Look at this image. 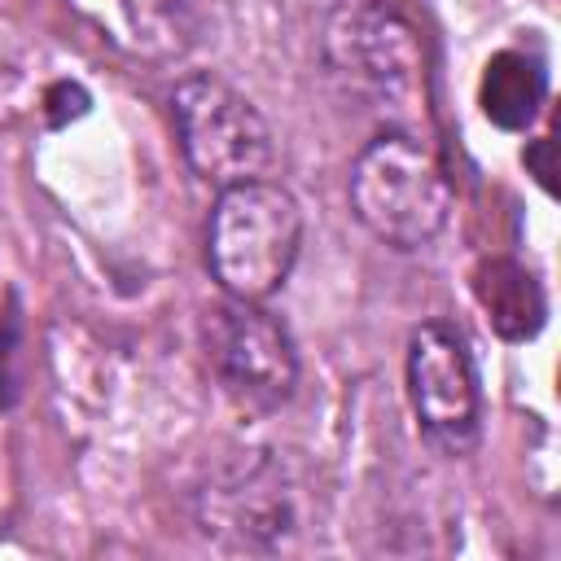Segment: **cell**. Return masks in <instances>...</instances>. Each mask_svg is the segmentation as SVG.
I'll use <instances>...</instances> for the list:
<instances>
[{
  "label": "cell",
  "instance_id": "1",
  "mask_svg": "<svg viewBox=\"0 0 561 561\" xmlns=\"http://www.w3.org/2000/svg\"><path fill=\"white\" fill-rule=\"evenodd\" d=\"M320 57L351 101L386 127L412 131L408 123L425 105V57L416 26L390 0H342L324 18Z\"/></svg>",
  "mask_w": 561,
  "mask_h": 561
},
{
  "label": "cell",
  "instance_id": "2",
  "mask_svg": "<svg viewBox=\"0 0 561 561\" xmlns=\"http://www.w3.org/2000/svg\"><path fill=\"white\" fill-rule=\"evenodd\" d=\"M351 215L390 250H425L451 219V180L434 149L403 127H381L351 162Z\"/></svg>",
  "mask_w": 561,
  "mask_h": 561
},
{
  "label": "cell",
  "instance_id": "3",
  "mask_svg": "<svg viewBox=\"0 0 561 561\" xmlns=\"http://www.w3.org/2000/svg\"><path fill=\"white\" fill-rule=\"evenodd\" d=\"M302 250V206L276 180H241L215 193L206 219V267L228 298L267 302Z\"/></svg>",
  "mask_w": 561,
  "mask_h": 561
},
{
  "label": "cell",
  "instance_id": "4",
  "mask_svg": "<svg viewBox=\"0 0 561 561\" xmlns=\"http://www.w3.org/2000/svg\"><path fill=\"white\" fill-rule=\"evenodd\" d=\"M193 526L224 552H285L302 535V504L294 469L259 447L237 451L210 469L193 491Z\"/></svg>",
  "mask_w": 561,
  "mask_h": 561
},
{
  "label": "cell",
  "instance_id": "5",
  "mask_svg": "<svg viewBox=\"0 0 561 561\" xmlns=\"http://www.w3.org/2000/svg\"><path fill=\"white\" fill-rule=\"evenodd\" d=\"M171 123L188 171L210 188L263 180L276 167L272 123L245 92H237L215 70H193L175 83Z\"/></svg>",
  "mask_w": 561,
  "mask_h": 561
},
{
  "label": "cell",
  "instance_id": "6",
  "mask_svg": "<svg viewBox=\"0 0 561 561\" xmlns=\"http://www.w3.org/2000/svg\"><path fill=\"white\" fill-rule=\"evenodd\" d=\"M202 346L215 381L241 412H280L298 390V346L289 329L245 298H219L202 316Z\"/></svg>",
  "mask_w": 561,
  "mask_h": 561
},
{
  "label": "cell",
  "instance_id": "7",
  "mask_svg": "<svg viewBox=\"0 0 561 561\" xmlns=\"http://www.w3.org/2000/svg\"><path fill=\"white\" fill-rule=\"evenodd\" d=\"M408 403L443 456H469L482 438V381L465 333L451 320H421L408 333Z\"/></svg>",
  "mask_w": 561,
  "mask_h": 561
},
{
  "label": "cell",
  "instance_id": "8",
  "mask_svg": "<svg viewBox=\"0 0 561 561\" xmlns=\"http://www.w3.org/2000/svg\"><path fill=\"white\" fill-rule=\"evenodd\" d=\"M469 294L500 342H535L548 324L543 280L513 254H482L469 267Z\"/></svg>",
  "mask_w": 561,
  "mask_h": 561
},
{
  "label": "cell",
  "instance_id": "9",
  "mask_svg": "<svg viewBox=\"0 0 561 561\" xmlns=\"http://www.w3.org/2000/svg\"><path fill=\"white\" fill-rule=\"evenodd\" d=\"M548 96V70L535 53L500 48L486 57L478 79V110L500 131H526Z\"/></svg>",
  "mask_w": 561,
  "mask_h": 561
},
{
  "label": "cell",
  "instance_id": "10",
  "mask_svg": "<svg viewBox=\"0 0 561 561\" xmlns=\"http://www.w3.org/2000/svg\"><path fill=\"white\" fill-rule=\"evenodd\" d=\"M123 9H127L131 31L149 44L184 48L193 39V18H197L193 0H123Z\"/></svg>",
  "mask_w": 561,
  "mask_h": 561
},
{
  "label": "cell",
  "instance_id": "11",
  "mask_svg": "<svg viewBox=\"0 0 561 561\" xmlns=\"http://www.w3.org/2000/svg\"><path fill=\"white\" fill-rule=\"evenodd\" d=\"M22 311L18 294H9V307L0 311V412L18 408L22 399Z\"/></svg>",
  "mask_w": 561,
  "mask_h": 561
},
{
  "label": "cell",
  "instance_id": "12",
  "mask_svg": "<svg viewBox=\"0 0 561 561\" xmlns=\"http://www.w3.org/2000/svg\"><path fill=\"white\" fill-rule=\"evenodd\" d=\"M92 110V96L83 83L75 79H57L48 92H44V114H48V127H70L75 118H83Z\"/></svg>",
  "mask_w": 561,
  "mask_h": 561
},
{
  "label": "cell",
  "instance_id": "13",
  "mask_svg": "<svg viewBox=\"0 0 561 561\" xmlns=\"http://www.w3.org/2000/svg\"><path fill=\"white\" fill-rule=\"evenodd\" d=\"M522 162H526V171L535 175V184H539L548 197H557V140H552V136H535V140H526Z\"/></svg>",
  "mask_w": 561,
  "mask_h": 561
}]
</instances>
